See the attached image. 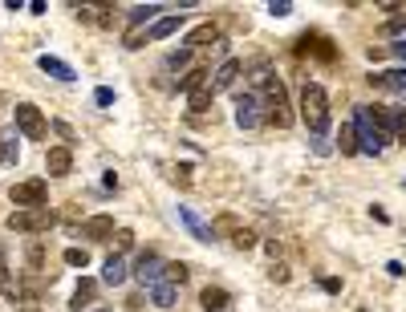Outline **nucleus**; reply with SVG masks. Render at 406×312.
<instances>
[{
	"label": "nucleus",
	"instance_id": "f3484780",
	"mask_svg": "<svg viewBox=\"0 0 406 312\" xmlns=\"http://www.w3.org/2000/svg\"><path fill=\"white\" fill-rule=\"evenodd\" d=\"M102 280H106V284H114V288H118L122 280H126V260H122L118 252L106 260V268H102Z\"/></svg>",
	"mask_w": 406,
	"mask_h": 312
},
{
	"label": "nucleus",
	"instance_id": "9b49d317",
	"mask_svg": "<svg viewBox=\"0 0 406 312\" xmlns=\"http://www.w3.org/2000/svg\"><path fill=\"white\" fill-rule=\"evenodd\" d=\"M45 170L53 174V179H65V174L73 170V150H70V146H49Z\"/></svg>",
	"mask_w": 406,
	"mask_h": 312
},
{
	"label": "nucleus",
	"instance_id": "7c9ffc66",
	"mask_svg": "<svg viewBox=\"0 0 406 312\" xmlns=\"http://www.w3.org/2000/svg\"><path fill=\"white\" fill-rule=\"evenodd\" d=\"M187 61H192V53H187V49H179V53H171V57H167V69H187Z\"/></svg>",
	"mask_w": 406,
	"mask_h": 312
},
{
	"label": "nucleus",
	"instance_id": "2f4dec72",
	"mask_svg": "<svg viewBox=\"0 0 406 312\" xmlns=\"http://www.w3.org/2000/svg\"><path fill=\"white\" fill-rule=\"evenodd\" d=\"M268 13H272V17H288V13H292V0H272Z\"/></svg>",
	"mask_w": 406,
	"mask_h": 312
},
{
	"label": "nucleus",
	"instance_id": "ddd939ff",
	"mask_svg": "<svg viewBox=\"0 0 406 312\" xmlns=\"http://www.w3.org/2000/svg\"><path fill=\"white\" fill-rule=\"evenodd\" d=\"M97 300V280H90V276H81V280H77V288H73V309L81 312V309H90V304H94Z\"/></svg>",
	"mask_w": 406,
	"mask_h": 312
},
{
	"label": "nucleus",
	"instance_id": "72a5a7b5",
	"mask_svg": "<svg viewBox=\"0 0 406 312\" xmlns=\"http://www.w3.org/2000/svg\"><path fill=\"white\" fill-rule=\"evenodd\" d=\"M94 101H97V106H110V101H114V90H110V85H97Z\"/></svg>",
	"mask_w": 406,
	"mask_h": 312
},
{
	"label": "nucleus",
	"instance_id": "9d476101",
	"mask_svg": "<svg viewBox=\"0 0 406 312\" xmlns=\"http://www.w3.org/2000/svg\"><path fill=\"white\" fill-rule=\"evenodd\" d=\"M199 300H203V312H236V300H232V292L219 288V284H208V288L199 292Z\"/></svg>",
	"mask_w": 406,
	"mask_h": 312
},
{
	"label": "nucleus",
	"instance_id": "bb28decb",
	"mask_svg": "<svg viewBox=\"0 0 406 312\" xmlns=\"http://www.w3.org/2000/svg\"><path fill=\"white\" fill-rule=\"evenodd\" d=\"M65 264H70V268H86V264H90L86 247H65Z\"/></svg>",
	"mask_w": 406,
	"mask_h": 312
},
{
	"label": "nucleus",
	"instance_id": "4c0bfd02",
	"mask_svg": "<svg viewBox=\"0 0 406 312\" xmlns=\"http://www.w3.org/2000/svg\"><path fill=\"white\" fill-rule=\"evenodd\" d=\"M378 8H382V13H390V17H394V13H403V4H398V0H386V4H378Z\"/></svg>",
	"mask_w": 406,
	"mask_h": 312
},
{
	"label": "nucleus",
	"instance_id": "58836bf2",
	"mask_svg": "<svg viewBox=\"0 0 406 312\" xmlns=\"http://www.w3.org/2000/svg\"><path fill=\"white\" fill-rule=\"evenodd\" d=\"M394 53H398V57L406 61V41H394Z\"/></svg>",
	"mask_w": 406,
	"mask_h": 312
},
{
	"label": "nucleus",
	"instance_id": "20e7f679",
	"mask_svg": "<svg viewBox=\"0 0 406 312\" xmlns=\"http://www.w3.org/2000/svg\"><path fill=\"white\" fill-rule=\"evenodd\" d=\"M8 199L21 203V211H37V207H49V187L45 179H24V183L8 187Z\"/></svg>",
	"mask_w": 406,
	"mask_h": 312
},
{
	"label": "nucleus",
	"instance_id": "f704fd0d",
	"mask_svg": "<svg viewBox=\"0 0 406 312\" xmlns=\"http://www.w3.org/2000/svg\"><path fill=\"white\" fill-rule=\"evenodd\" d=\"M53 130H57V134L65 138V146H73V142H77V138H73V130L65 126V122H53Z\"/></svg>",
	"mask_w": 406,
	"mask_h": 312
},
{
	"label": "nucleus",
	"instance_id": "dca6fc26",
	"mask_svg": "<svg viewBox=\"0 0 406 312\" xmlns=\"http://www.w3.org/2000/svg\"><path fill=\"white\" fill-rule=\"evenodd\" d=\"M215 41H219V24H199V28H192V33H187V45L192 49H203V45H215Z\"/></svg>",
	"mask_w": 406,
	"mask_h": 312
},
{
	"label": "nucleus",
	"instance_id": "473e14b6",
	"mask_svg": "<svg viewBox=\"0 0 406 312\" xmlns=\"http://www.w3.org/2000/svg\"><path fill=\"white\" fill-rule=\"evenodd\" d=\"M268 280H272V284H285V280H288V268L285 264H272V268H268Z\"/></svg>",
	"mask_w": 406,
	"mask_h": 312
},
{
	"label": "nucleus",
	"instance_id": "f8f14e48",
	"mask_svg": "<svg viewBox=\"0 0 406 312\" xmlns=\"http://www.w3.org/2000/svg\"><path fill=\"white\" fill-rule=\"evenodd\" d=\"M240 73H244V65H240V61H224L219 69H212V94H224V90H232Z\"/></svg>",
	"mask_w": 406,
	"mask_h": 312
},
{
	"label": "nucleus",
	"instance_id": "a878e982",
	"mask_svg": "<svg viewBox=\"0 0 406 312\" xmlns=\"http://www.w3.org/2000/svg\"><path fill=\"white\" fill-rule=\"evenodd\" d=\"M187 276H192V268H187V264H167V284H175V288H179Z\"/></svg>",
	"mask_w": 406,
	"mask_h": 312
},
{
	"label": "nucleus",
	"instance_id": "2eb2a0df",
	"mask_svg": "<svg viewBox=\"0 0 406 312\" xmlns=\"http://www.w3.org/2000/svg\"><path fill=\"white\" fill-rule=\"evenodd\" d=\"M208 65H195V69H187V77H183V81H179V90H183V94L192 97L195 90H203V85H212V77H208Z\"/></svg>",
	"mask_w": 406,
	"mask_h": 312
},
{
	"label": "nucleus",
	"instance_id": "6ab92c4d",
	"mask_svg": "<svg viewBox=\"0 0 406 312\" xmlns=\"http://www.w3.org/2000/svg\"><path fill=\"white\" fill-rule=\"evenodd\" d=\"M24 260H29L33 272H49V268H45V243H41V240H33L29 247H24ZM53 276H57V272H49V280H53Z\"/></svg>",
	"mask_w": 406,
	"mask_h": 312
},
{
	"label": "nucleus",
	"instance_id": "b1692460",
	"mask_svg": "<svg viewBox=\"0 0 406 312\" xmlns=\"http://www.w3.org/2000/svg\"><path fill=\"white\" fill-rule=\"evenodd\" d=\"M21 154H17V138H0V167H13Z\"/></svg>",
	"mask_w": 406,
	"mask_h": 312
},
{
	"label": "nucleus",
	"instance_id": "a211bd4d",
	"mask_svg": "<svg viewBox=\"0 0 406 312\" xmlns=\"http://www.w3.org/2000/svg\"><path fill=\"white\" fill-rule=\"evenodd\" d=\"M212 231H215V236H228V240H236L240 231H244V223H240L236 215H228V211H224V215L212 219Z\"/></svg>",
	"mask_w": 406,
	"mask_h": 312
},
{
	"label": "nucleus",
	"instance_id": "aec40b11",
	"mask_svg": "<svg viewBox=\"0 0 406 312\" xmlns=\"http://www.w3.org/2000/svg\"><path fill=\"white\" fill-rule=\"evenodd\" d=\"M41 69L49 73V77H57V81H73V69L70 65H65V61H61V57H41Z\"/></svg>",
	"mask_w": 406,
	"mask_h": 312
},
{
	"label": "nucleus",
	"instance_id": "5701e85b",
	"mask_svg": "<svg viewBox=\"0 0 406 312\" xmlns=\"http://www.w3.org/2000/svg\"><path fill=\"white\" fill-rule=\"evenodd\" d=\"M212 85H203V90H195V94L192 97H187V101H192V110H195V114H203V110H212Z\"/></svg>",
	"mask_w": 406,
	"mask_h": 312
},
{
	"label": "nucleus",
	"instance_id": "c756f323",
	"mask_svg": "<svg viewBox=\"0 0 406 312\" xmlns=\"http://www.w3.org/2000/svg\"><path fill=\"white\" fill-rule=\"evenodd\" d=\"M248 77H252V81H268V57H256V61H252V73H248Z\"/></svg>",
	"mask_w": 406,
	"mask_h": 312
},
{
	"label": "nucleus",
	"instance_id": "39448f33",
	"mask_svg": "<svg viewBox=\"0 0 406 312\" xmlns=\"http://www.w3.org/2000/svg\"><path fill=\"white\" fill-rule=\"evenodd\" d=\"M354 126H358V150H361V154H382L386 134L374 126V118H370V106H361V110H358Z\"/></svg>",
	"mask_w": 406,
	"mask_h": 312
},
{
	"label": "nucleus",
	"instance_id": "0eeeda50",
	"mask_svg": "<svg viewBox=\"0 0 406 312\" xmlns=\"http://www.w3.org/2000/svg\"><path fill=\"white\" fill-rule=\"evenodd\" d=\"M130 272H134V280H139L143 288H155V284H163V280H167V264H163L155 252H143V256L134 260Z\"/></svg>",
	"mask_w": 406,
	"mask_h": 312
},
{
	"label": "nucleus",
	"instance_id": "4468645a",
	"mask_svg": "<svg viewBox=\"0 0 406 312\" xmlns=\"http://www.w3.org/2000/svg\"><path fill=\"white\" fill-rule=\"evenodd\" d=\"M179 219H183V223H187V227H192V236H195V240H203V243H212V240H215L212 223H203V219L195 215L192 207H179Z\"/></svg>",
	"mask_w": 406,
	"mask_h": 312
},
{
	"label": "nucleus",
	"instance_id": "412c9836",
	"mask_svg": "<svg viewBox=\"0 0 406 312\" xmlns=\"http://www.w3.org/2000/svg\"><path fill=\"white\" fill-rule=\"evenodd\" d=\"M337 146H341V154H358V126L354 122H345L337 130Z\"/></svg>",
	"mask_w": 406,
	"mask_h": 312
},
{
	"label": "nucleus",
	"instance_id": "4be33fe9",
	"mask_svg": "<svg viewBox=\"0 0 406 312\" xmlns=\"http://www.w3.org/2000/svg\"><path fill=\"white\" fill-rule=\"evenodd\" d=\"M150 300H155L159 309H171V304L179 300V288H175V284H167V280H163V284H155V288H150Z\"/></svg>",
	"mask_w": 406,
	"mask_h": 312
},
{
	"label": "nucleus",
	"instance_id": "f257e3e1",
	"mask_svg": "<svg viewBox=\"0 0 406 312\" xmlns=\"http://www.w3.org/2000/svg\"><path fill=\"white\" fill-rule=\"evenodd\" d=\"M301 122L309 126L313 134H325L329 130V94L321 85H305L301 90Z\"/></svg>",
	"mask_w": 406,
	"mask_h": 312
},
{
	"label": "nucleus",
	"instance_id": "423d86ee",
	"mask_svg": "<svg viewBox=\"0 0 406 312\" xmlns=\"http://www.w3.org/2000/svg\"><path fill=\"white\" fill-rule=\"evenodd\" d=\"M17 130H21V138H45L49 118L33 106V101H17Z\"/></svg>",
	"mask_w": 406,
	"mask_h": 312
},
{
	"label": "nucleus",
	"instance_id": "393cba45",
	"mask_svg": "<svg viewBox=\"0 0 406 312\" xmlns=\"http://www.w3.org/2000/svg\"><path fill=\"white\" fill-rule=\"evenodd\" d=\"M159 8H163V4H143V8H134V13H130V24H143V21H150V24H155V17H159Z\"/></svg>",
	"mask_w": 406,
	"mask_h": 312
},
{
	"label": "nucleus",
	"instance_id": "f03ea898",
	"mask_svg": "<svg viewBox=\"0 0 406 312\" xmlns=\"http://www.w3.org/2000/svg\"><path fill=\"white\" fill-rule=\"evenodd\" d=\"M264 122L268 126H276V130H285L288 122H292V110H288V90H285V81L281 77H268L264 81Z\"/></svg>",
	"mask_w": 406,
	"mask_h": 312
},
{
	"label": "nucleus",
	"instance_id": "e433bc0d",
	"mask_svg": "<svg viewBox=\"0 0 406 312\" xmlns=\"http://www.w3.org/2000/svg\"><path fill=\"white\" fill-rule=\"evenodd\" d=\"M386 33H406V17H394V21H386Z\"/></svg>",
	"mask_w": 406,
	"mask_h": 312
},
{
	"label": "nucleus",
	"instance_id": "c9c22d12",
	"mask_svg": "<svg viewBox=\"0 0 406 312\" xmlns=\"http://www.w3.org/2000/svg\"><path fill=\"white\" fill-rule=\"evenodd\" d=\"M321 288L329 292V296H337V292H341V280H334V276H325V280H321Z\"/></svg>",
	"mask_w": 406,
	"mask_h": 312
},
{
	"label": "nucleus",
	"instance_id": "c85d7f7f",
	"mask_svg": "<svg viewBox=\"0 0 406 312\" xmlns=\"http://www.w3.org/2000/svg\"><path fill=\"white\" fill-rule=\"evenodd\" d=\"M232 243H236L240 252H248V247H256V243H260V240H256V231H252V227H244V231H240V236H236V240H232Z\"/></svg>",
	"mask_w": 406,
	"mask_h": 312
},
{
	"label": "nucleus",
	"instance_id": "ea45409f",
	"mask_svg": "<svg viewBox=\"0 0 406 312\" xmlns=\"http://www.w3.org/2000/svg\"><path fill=\"white\" fill-rule=\"evenodd\" d=\"M398 142H403V146H406V122H403V130H398Z\"/></svg>",
	"mask_w": 406,
	"mask_h": 312
},
{
	"label": "nucleus",
	"instance_id": "7ed1b4c3",
	"mask_svg": "<svg viewBox=\"0 0 406 312\" xmlns=\"http://www.w3.org/2000/svg\"><path fill=\"white\" fill-rule=\"evenodd\" d=\"M4 227L8 231H21V236H41V231H49L53 227V211L49 207H37V211H13V215L4 219Z\"/></svg>",
	"mask_w": 406,
	"mask_h": 312
},
{
	"label": "nucleus",
	"instance_id": "cd10ccee",
	"mask_svg": "<svg viewBox=\"0 0 406 312\" xmlns=\"http://www.w3.org/2000/svg\"><path fill=\"white\" fill-rule=\"evenodd\" d=\"M114 247H118V252H130V247H134V231H130V227H118V231H114Z\"/></svg>",
	"mask_w": 406,
	"mask_h": 312
},
{
	"label": "nucleus",
	"instance_id": "1a4fd4ad",
	"mask_svg": "<svg viewBox=\"0 0 406 312\" xmlns=\"http://www.w3.org/2000/svg\"><path fill=\"white\" fill-rule=\"evenodd\" d=\"M114 215H90L86 223H81V236L90 243H106V240H114Z\"/></svg>",
	"mask_w": 406,
	"mask_h": 312
},
{
	"label": "nucleus",
	"instance_id": "6e6552de",
	"mask_svg": "<svg viewBox=\"0 0 406 312\" xmlns=\"http://www.w3.org/2000/svg\"><path fill=\"white\" fill-rule=\"evenodd\" d=\"M236 122L244 130H260L264 126V101L256 94H240L236 97Z\"/></svg>",
	"mask_w": 406,
	"mask_h": 312
},
{
	"label": "nucleus",
	"instance_id": "a19ab883",
	"mask_svg": "<svg viewBox=\"0 0 406 312\" xmlns=\"http://www.w3.org/2000/svg\"><path fill=\"white\" fill-rule=\"evenodd\" d=\"M94 312H110V309H94Z\"/></svg>",
	"mask_w": 406,
	"mask_h": 312
}]
</instances>
